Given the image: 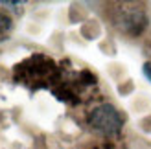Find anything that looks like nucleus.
I'll return each instance as SVG.
<instances>
[{
	"label": "nucleus",
	"instance_id": "f257e3e1",
	"mask_svg": "<svg viewBox=\"0 0 151 149\" xmlns=\"http://www.w3.org/2000/svg\"><path fill=\"white\" fill-rule=\"evenodd\" d=\"M88 125L96 133H100L103 136H112L118 135L122 131L124 118L120 114V110L111 105V103H101V105L94 107L88 114Z\"/></svg>",
	"mask_w": 151,
	"mask_h": 149
},
{
	"label": "nucleus",
	"instance_id": "f03ea898",
	"mask_svg": "<svg viewBox=\"0 0 151 149\" xmlns=\"http://www.w3.org/2000/svg\"><path fill=\"white\" fill-rule=\"evenodd\" d=\"M9 29H11V19L6 17L4 13H0V35L7 33Z\"/></svg>",
	"mask_w": 151,
	"mask_h": 149
},
{
	"label": "nucleus",
	"instance_id": "7ed1b4c3",
	"mask_svg": "<svg viewBox=\"0 0 151 149\" xmlns=\"http://www.w3.org/2000/svg\"><path fill=\"white\" fill-rule=\"evenodd\" d=\"M142 72H144V76L147 77V81H151V63H146L142 66Z\"/></svg>",
	"mask_w": 151,
	"mask_h": 149
}]
</instances>
